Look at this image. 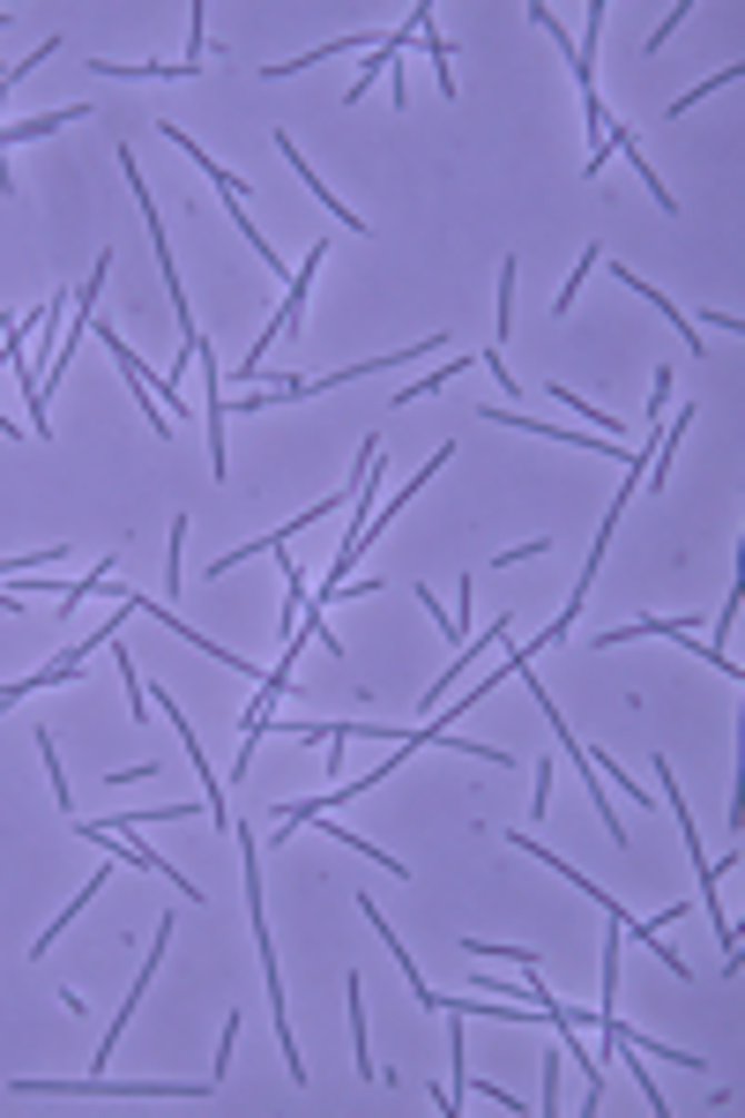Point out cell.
Segmentation results:
<instances>
[{"instance_id": "1", "label": "cell", "mask_w": 745, "mask_h": 1118, "mask_svg": "<svg viewBox=\"0 0 745 1118\" xmlns=\"http://www.w3.org/2000/svg\"><path fill=\"white\" fill-rule=\"evenodd\" d=\"M8 1096H217V1081H16Z\"/></svg>"}, {"instance_id": "2", "label": "cell", "mask_w": 745, "mask_h": 1118, "mask_svg": "<svg viewBox=\"0 0 745 1118\" xmlns=\"http://www.w3.org/2000/svg\"><path fill=\"white\" fill-rule=\"evenodd\" d=\"M321 261H328V247H306V261H298V276H291V291H284V314H276V321H269V336H261V344H254L247 358H239V380H254V373H261V358H269V344L298 321V314H306V291H314V269H321Z\"/></svg>"}, {"instance_id": "3", "label": "cell", "mask_w": 745, "mask_h": 1118, "mask_svg": "<svg viewBox=\"0 0 745 1118\" xmlns=\"http://www.w3.org/2000/svg\"><path fill=\"white\" fill-rule=\"evenodd\" d=\"M276 149H284V157H291V165H298V179H306V187H314V201H328V209H336V217H344L350 231H366V224H358V209H350V201H336V195H328V179L314 172V165H306V157H298V142H291V135H276Z\"/></svg>"}, {"instance_id": "4", "label": "cell", "mask_w": 745, "mask_h": 1118, "mask_svg": "<svg viewBox=\"0 0 745 1118\" xmlns=\"http://www.w3.org/2000/svg\"><path fill=\"white\" fill-rule=\"evenodd\" d=\"M98 894H105V872H90V880H82V894H74V902H68V910H60V918L46 924V932H38V954H46V947L60 940V932H68V924L82 918V910H90V902H98Z\"/></svg>"}, {"instance_id": "5", "label": "cell", "mask_w": 745, "mask_h": 1118, "mask_svg": "<svg viewBox=\"0 0 745 1118\" xmlns=\"http://www.w3.org/2000/svg\"><path fill=\"white\" fill-rule=\"evenodd\" d=\"M470 962H507V969H537V947H493V940H463Z\"/></svg>"}, {"instance_id": "6", "label": "cell", "mask_w": 745, "mask_h": 1118, "mask_svg": "<svg viewBox=\"0 0 745 1118\" xmlns=\"http://www.w3.org/2000/svg\"><path fill=\"white\" fill-rule=\"evenodd\" d=\"M350 1043H358V1074H372V1059H366V999H358V977H350Z\"/></svg>"}, {"instance_id": "7", "label": "cell", "mask_w": 745, "mask_h": 1118, "mask_svg": "<svg viewBox=\"0 0 745 1118\" xmlns=\"http://www.w3.org/2000/svg\"><path fill=\"white\" fill-rule=\"evenodd\" d=\"M596 261H604V254H596V239H589V247H582V261H574V276H567V291H559V314H574V291H582V276H589Z\"/></svg>"}]
</instances>
